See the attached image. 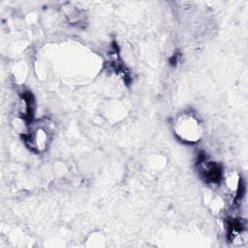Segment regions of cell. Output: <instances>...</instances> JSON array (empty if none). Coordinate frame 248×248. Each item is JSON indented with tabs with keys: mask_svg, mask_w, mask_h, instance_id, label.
I'll list each match as a JSON object with an SVG mask.
<instances>
[{
	"mask_svg": "<svg viewBox=\"0 0 248 248\" xmlns=\"http://www.w3.org/2000/svg\"><path fill=\"white\" fill-rule=\"evenodd\" d=\"M202 173H203V176L209 182L218 183L222 176V170L216 163L208 162L206 165H203Z\"/></svg>",
	"mask_w": 248,
	"mask_h": 248,
	"instance_id": "1",
	"label": "cell"
}]
</instances>
